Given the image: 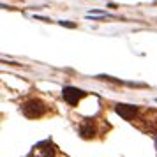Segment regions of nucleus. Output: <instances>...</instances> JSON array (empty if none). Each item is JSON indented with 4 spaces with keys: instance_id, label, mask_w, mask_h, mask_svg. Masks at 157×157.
Segmentation results:
<instances>
[{
    "instance_id": "nucleus-1",
    "label": "nucleus",
    "mask_w": 157,
    "mask_h": 157,
    "mask_svg": "<svg viewBox=\"0 0 157 157\" xmlns=\"http://www.w3.org/2000/svg\"><path fill=\"white\" fill-rule=\"evenodd\" d=\"M21 111L27 118H39L46 113V106H44L43 101L39 99H32V101H27L25 104L21 106Z\"/></svg>"
},
{
    "instance_id": "nucleus-2",
    "label": "nucleus",
    "mask_w": 157,
    "mask_h": 157,
    "mask_svg": "<svg viewBox=\"0 0 157 157\" xmlns=\"http://www.w3.org/2000/svg\"><path fill=\"white\" fill-rule=\"evenodd\" d=\"M62 95H64L65 102H69L71 106H74V104H78V101L85 95V92L79 90V88H76V86H65L64 90H62Z\"/></svg>"
},
{
    "instance_id": "nucleus-3",
    "label": "nucleus",
    "mask_w": 157,
    "mask_h": 157,
    "mask_svg": "<svg viewBox=\"0 0 157 157\" xmlns=\"http://www.w3.org/2000/svg\"><path fill=\"white\" fill-rule=\"evenodd\" d=\"M115 111L120 115L122 118H125V120H132V118L136 117V113H138V108L131 106V104H117Z\"/></svg>"
},
{
    "instance_id": "nucleus-4",
    "label": "nucleus",
    "mask_w": 157,
    "mask_h": 157,
    "mask_svg": "<svg viewBox=\"0 0 157 157\" xmlns=\"http://www.w3.org/2000/svg\"><path fill=\"white\" fill-rule=\"evenodd\" d=\"M34 154H37V157H55V147L50 141H43L36 147Z\"/></svg>"
},
{
    "instance_id": "nucleus-5",
    "label": "nucleus",
    "mask_w": 157,
    "mask_h": 157,
    "mask_svg": "<svg viewBox=\"0 0 157 157\" xmlns=\"http://www.w3.org/2000/svg\"><path fill=\"white\" fill-rule=\"evenodd\" d=\"M79 134L83 136V138H94L95 136V127H94V124L90 120H86V122H83L81 125H79Z\"/></svg>"
}]
</instances>
